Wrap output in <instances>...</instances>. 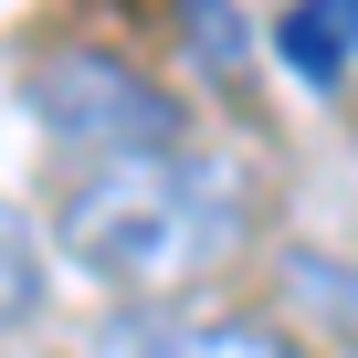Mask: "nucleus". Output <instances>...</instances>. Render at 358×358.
<instances>
[{"label":"nucleus","mask_w":358,"mask_h":358,"mask_svg":"<svg viewBox=\"0 0 358 358\" xmlns=\"http://www.w3.org/2000/svg\"><path fill=\"white\" fill-rule=\"evenodd\" d=\"M106 358H316V348L285 327L222 316V327H127V337H106Z\"/></svg>","instance_id":"obj_4"},{"label":"nucleus","mask_w":358,"mask_h":358,"mask_svg":"<svg viewBox=\"0 0 358 358\" xmlns=\"http://www.w3.org/2000/svg\"><path fill=\"white\" fill-rule=\"evenodd\" d=\"M179 22H190V43H201L211 85H222V95H243V22H232V0H179Z\"/></svg>","instance_id":"obj_7"},{"label":"nucleus","mask_w":358,"mask_h":358,"mask_svg":"<svg viewBox=\"0 0 358 358\" xmlns=\"http://www.w3.org/2000/svg\"><path fill=\"white\" fill-rule=\"evenodd\" d=\"M285 285L306 295V316H327V327L358 348V264H327V253H285Z\"/></svg>","instance_id":"obj_6"},{"label":"nucleus","mask_w":358,"mask_h":358,"mask_svg":"<svg viewBox=\"0 0 358 358\" xmlns=\"http://www.w3.org/2000/svg\"><path fill=\"white\" fill-rule=\"evenodd\" d=\"M274 64L316 95H337L358 74V0H285V22H274Z\"/></svg>","instance_id":"obj_3"},{"label":"nucleus","mask_w":358,"mask_h":358,"mask_svg":"<svg viewBox=\"0 0 358 358\" xmlns=\"http://www.w3.org/2000/svg\"><path fill=\"white\" fill-rule=\"evenodd\" d=\"M22 95H32V116H43L85 169L190 148V106H179L169 85H148L137 64H116V53H53V64H32Z\"/></svg>","instance_id":"obj_2"},{"label":"nucleus","mask_w":358,"mask_h":358,"mask_svg":"<svg viewBox=\"0 0 358 358\" xmlns=\"http://www.w3.org/2000/svg\"><path fill=\"white\" fill-rule=\"evenodd\" d=\"M43 306H53V253H43V232H32L22 201H0V337L32 327Z\"/></svg>","instance_id":"obj_5"},{"label":"nucleus","mask_w":358,"mask_h":358,"mask_svg":"<svg viewBox=\"0 0 358 358\" xmlns=\"http://www.w3.org/2000/svg\"><path fill=\"white\" fill-rule=\"evenodd\" d=\"M243 232H253V179L211 148L106 158L53 211V243L116 295H190L201 274L243 253Z\"/></svg>","instance_id":"obj_1"}]
</instances>
